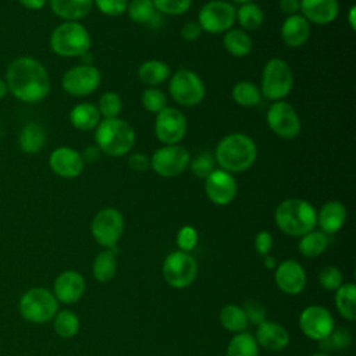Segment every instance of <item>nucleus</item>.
<instances>
[{"instance_id":"obj_9","label":"nucleus","mask_w":356,"mask_h":356,"mask_svg":"<svg viewBox=\"0 0 356 356\" xmlns=\"http://www.w3.org/2000/svg\"><path fill=\"white\" fill-rule=\"evenodd\" d=\"M196 22L202 32L224 33L236 22V7L227 0H210L200 7Z\"/></svg>"},{"instance_id":"obj_54","label":"nucleus","mask_w":356,"mask_h":356,"mask_svg":"<svg viewBox=\"0 0 356 356\" xmlns=\"http://www.w3.org/2000/svg\"><path fill=\"white\" fill-rule=\"evenodd\" d=\"M348 24L352 31L356 29V7L350 6L348 10Z\"/></svg>"},{"instance_id":"obj_1","label":"nucleus","mask_w":356,"mask_h":356,"mask_svg":"<svg viewBox=\"0 0 356 356\" xmlns=\"http://www.w3.org/2000/svg\"><path fill=\"white\" fill-rule=\"evenodd\" d=\"M8 92L24 103H39L50 92V76L46 67L36 58L21 56L14 58L6 70Z\"/></svg>"},{"instance_id":"obj_4","label":"nucleus","mask_w":356,"mask_h":356,"mask_svg":"<svg viewBox=\"0 0 356 356\" xmlns=\"http://www.w3.org/2000/svg\"><path fill=\"white\" fill-rule=\"evenodd\" d=\"M274 220L277 227L284 234L291 236H302L314 229L317 222V211L307 200L289 197L277 206Z\"/></svg>"},{"instance_id":"obj_16","label":"nucleus","mask_w":356,"mask_h":356,"mask_svg":"<svg viewBox=\"0 0 356 356\" xmlns=\"http://www.w3.org/2000/svg\"><path fill=\"white\" fill-rule=\"evenodd\" d=\"M204 192L211 203L217 206H227L236 197V179L234 174L216 168L204 179Z\"/></svg>"},{"instance_id":"obj_31","label":"nucleus","mask_w":356,"mask_h":356,"mask_svg":"<svg viewBox=\"0 0 356 356\" xmlns=\"http://www.w3.org/2000/svg\"><path fill=\"white\" fill-rule=\"evenodd\" d=\"M236 22L241 29L246 32H252L259 29L264 22V13L261 7L253 1L239 4L236 8Z\"/></svg>"},{"instance_id":"obj_39","label":"nucleus","mask_w":356,"mask_h":356,"mask_svg":"<svg viewBox=\"0 0 356 356\" xmlns=\"http://www.w3.org/2000/svg\"><path fill=\"white\" fill-rule=\"evenodd\" d=\"M96 106L102 118H115L122 111V99L117 92L107 90L100 95Z\"/></svg>"},{"instance_id":"obj_32","label":"nucleus","mask_w":356,"mask_h":356,"mask_svg":"<svg viewBox=\"0 0 356 356\" xmlns=\"http://www.w3.org/2000/svg\"><path fill=\"white\" fill-rule=\"evenodd\" d=\"M335 305L338 312L346 320L356 318V286L353 284H342L337 289Z\"/></svg>"},{"instance_id":"obj_58","label":"nucleus","mask_w":356,"mask_h":356,"mask_svg":"<svg viewBox=\"0 0 356 356\" xmlns=\"http://www.w3.org/2000/svg\"><path fill=\"white\" fill-rule=\"evenodd\" d=\"M313 356H330L328 353H324V352H320V353H316V355H313Z\"/></svg>"},{"instance_id":"obj_26","label":"nucleus","mask_w":356,"mask_h":356,"mask_svg":"<svg viewBox=\"0 0 356 356\" xmlns=\"http://www.w3.org/2000/svg\"><path fill=\"white\" fill-rule=\"evenodd\" d=\"M138 79L146 85V88H159L171 76V68L163 60L152 58L143 61L138 67Z\"/></svg>"},{"instance_id":"obj_52","label":"nucleus","mask_w":356,"mask_h":356,"mask_svg":"<svg viewBox=\"0 0 356 356\" xmlns=\"http://www.w3.org/2000/svg\"><path fill=\"white\" fill-rule=\"evenodd\" d=\"M81 156H82V160L83 163H89V164H93L96 161H99L100 156H102V152L100 149L96 146V145H90V146H86L82 152H81Z\"/></svg>"},{"instance_id":"obj_14","label":"nucleus","mask_w":356,"mask_h":356,"mask_svg":"<svg viewBox=\"0 0 356 356\" xmlns=\"http://www.w3.org/2000/svg\"><path fill=\"white\" fill-rule=\"evenodd\" d=\"M188 120L177 107L167 106L154 118V135L163 145H177L185 138Z\"/></svg>"},{"instance_id":"obj_50","label":"nucleus","mask_w":356,"mask_h":356,"mask_svg":"<svg viewBox=\"0 0 356 356\" xmlns=\"http://www.w3.org/2000/svg\"><path fill=\"white\" fill-rule=\"evenodd\" d=\"M202 29L199 26V24L196 21H188L182 25L181 31H179V35L181 38L185 40V42H196L200 35H202Z\"/></svg>"},{"instance_id":"obj_21","label":"nucleus","mask_w":356,"mask_h":356,"mask_svg":"<svg viewBox=\"0 0 356 356\" xmlns=\"http://www.w3.org/2000/svg\"><path fill=\"white\" fill-rule=\"evenodd\" d=\"M85 291V280L78 271L61 273L53 284V295L61 303H75L81 299Z\"/></svg>"},{"instance_id":"obj_30","label":"nucleus","mask_w":356,"mask_h":356,"mask_svg":"<svg viewBox=\"0 0 356 356\" xmlns=\"http://www.w3.org/2000/svg\"><path fill=\"white\" fill-rule=\"evenodd\" d=\"M232 100L241 107H254L261 102L260 88L252 81H238L231 90Z\"/></svg>"},{"instance_id":"obj_24","label":"nucleus","mask_w":356,"mask_h":356,"mask_svg":"<svg viewBox=\"0 0 356 356\" xmlns=\"http://www.w3.org/2000/svg\"><path fill=\"white\" fill-rule=\"evenodd\" d=\"M254 339L257 345L263 346L264 349L281 350L289 343V334L282 325L274 321L264 320L261 324L257 325Z\"/></svg>"},{"instance_id":"obj_35","label":"nucleus","mask_w":356,"mask_h":356,"mask_svg":"<svg viewBox=\"0 0 356 356\" xmlns=\"http://www.w3.org/2000/svg\"><path fill=\"white\" fill-rule=\"evenodd\" d=\"M117 270V260L113 249L100 252L93 261V275L100 282L110 281Z\"/></svg>"},{"instance_id":"obj_38","label":"nucleus","mask_w":356,"mask_h":356,"mask_svg":"<svg viewBox=\"0 0 356 356\" xmlns=\"http://www.w3.org/2000/svg\"><path fill=\"white\" fill-rule=\"evenodd\" d=\"M53 327L61 338H72L79 330V318L71 310H61L53 317Z\"/></svg>"},{"instance_id":"obj_36","label":"nucleus","mask_w":356,"mask_h":356,"mask_svg":"<svg viewBox=\"0 0 356 356\" xmlns=\"http://www.w3.org/2000/svg\"><path fill=\"white\" fill-rule=\"evenodd\" d=\"M125 13L129 19L136 24H150L157 17V11L152 0H129Z\"/></svg>"},{"instance_id":"obj_33","label":"nucleus","mask_w":356,"mask_h":356,"mask_svg":"<svg viewBox=\"0 0 356 356\" xmlns=\"http://www.w3.org/2000/svg\"><path fill=\"white\" fill-rule=\"evenodd\" d=\"M328 246L327 235L321 231H310L300 236L298 243L299 252L306 257H316L323 253Z\"/></svg>"},{"instance_id":"obj_6","label":"nucleus","mask_w":356,"mask_h":356,"mask_svg":"<svg viewBox=\"0 0 356 356\" xmlns=\"http://www.w3.org/2000/svg\"><path fill=\"white\" fill-rule=\"evenodd\" d=\"M261 97L270 102L285 100L293 88V72L291 65L280 57H271L261 70Z\"/></svg>"},{"instance_id":"obj_40","label":"nucleus","mask_w":356,"mask_h":356,"mask_svg":"<svg viewBox=\"0 0 356 356\" xmlns=\"http://www.w3.org/2000/svg\"><path fill=\"white\" fill-rule=\"evenodd\" d=\"M188 168L196 178L206 179L216 170L214 156L209 152H200L195 157H191Z\"/></svg>"},{"instance_id":"obj_2","label":"nucleus","mask_w":356,"mask_h":356,"mask_svg":"<svg viewBox=\"0 0 356 356\" xmlns=\"http://www.w3.org/2000/svg\"><path fill=\"white\" fill-rule=\"evenodd\" d=\"M213 156L218 168L238 174L249 170L254 164L257 145L249 135L234 132L218 140Z\"/></svg>"},{"instance_id":"obj_27","label":"nucleus","mask_w":356,"mask_h":356,"mask_svg":"<svg viewBox=\"0 0 356 356\" xmlns=\"http://www.w3.org/2000/svg\"><path fill=\"white\" fill-rule=\"evenodd\" d=\"M100 120H102V117L97 110V106L93 103H89V102L78 103L70 111L71 125L75 129L82 131V132L93 131L99 125Z\"/></svg>"},{"instance_id":"obj_25","label":"nucleus","mask_w":356,"mask_h":356,"mask_svg":"<svg viewBox=\"0 0 356 356\" xmlns=\"http://www.w3.org/2000/svg\"><path fill=\"white\" fill-rule=\"evenodd\" d=\"M47 4L63 21L81 22L93 8V0H47Z\"/></svg>"},{"instance_id":"obj_29","label":"nucleus","mask_w":356,"mask_h":356,"mask_svg":"<svg viewBox=\"0 0 356 356\" xmlns=\"http://www.w3.org/2000/svg\"><path fill=\"white\" fill-rule=\"evenodd\" d=\"M222 46L228 54L242 58L252 53L253 40H252L249 32H246L241 28H231L227 32H224Z\"/></svg>"},{"instance_id":"obj_55","label":"nucleus","mask_w":356,"mask_h":356,"mask_svg":"<svg viewBox=\"0 0 356 356\" xmlns=\"http://www.w3.org/2000/svg\"><path fill=\"white\" fill-rule=\"evenodd\" d=\"M8 93V88H7V83L3 78H0V99L6 97V95Z\"/></svg>"},{"instance_id":"obj_37","label":"nucleus","mask_w":356,"mask_h":356,"mask_svg":"<svg viewBox=\"0 0 356 356\" xmlns=\"http://www.w3.org/2000/svg\"><path fill=\"white\" fill-rule=\"evenodd\" d=\"M220 323L228 331L242 332L248 325V318L242 307L236 305H227L220 312Z\"/></svg>"},{"instance_id":"obj_47","label":"nucleus","mask_w":356,"mask_h":356,"mask_svg":"<svg viewBox=\"0 0 356 356\" xmlns=\"http://www.w3.org/2000/svg\"><path fill=\"white\" fill-rule=\"evenodd\" d=\"M177 245L181 252H191L197 245V232L193 227L185 225L177 234Z\"/></svg>"},{"instance_id":"obj_45","label":"nucleus","mask_w":356,"mask_h":356,"mask_svg":"<svg viewBox=\"0 0 356 356\" xmlns=\"http://www.w3.org/2000/svg\"><path fill=\"white\" fill-rule=\"evenodd\" d=\"M129 0H93V6L107 17H120L127 11Z\"/></svg>"},{"instance_id":"obj_34","label":"nucleus","mask_w":356,"mask_h":356,"mask_svg":"<svg viewBox=\"0 0 356 356\" xmlns=\"http://www.w3.org/2000/svg\"><path fill=\"white\" fill-rule=\"evenodd\" d=\"M227 356H259V345L249 332H238L229 341Z\"/></svg>"},{"instance_id":"obj_46","label":"nucleus","mask_w":356,"mask_h":356,"mask_svg":"<svg viewBox=\"0 0 356 356\" xmlns=\"http://www.w3.org/2000/svg\"><path fill=\"white\" fill-rule=\"evenodd\" d=\"M242 310L248 318V323L259 325L266 320V309L259 300H254V299L245 300Z\"/></svg>"},{"instance_id":"obj_28","label":"nucleus","mask_w":356,"mask_h":356,"mask_svg":"<svg viewBox=\"0 0 356 356\" xmlns=\"http://www.w3.org/2000/svg\"><path fill=\"white\" fill-rule=\"evenodd\" d=\"M19 149L26 154L39 153L46 145V131L44 128L35 121L26 122L18 136Z\"/></svg>"},{"instance_id":"obj_18","label":"nucleus","mask_w":356,"mask_h":356,"mask_svg":"<svg viewBox=\"0 0 356 356\" xmlns=\"http://www.w3.org/2000/svg\"><path fill=\"white\" fill-rule=\"evenodd\" d=\"M49 167L57 177L71 179L82 174L85 163L82 160L81 152L70 146H60L50 153Z\"/></svg>"},{"instance_id":"obj_3","label":"nucleus","mask_w":356,"mask_h":356,"mask_svg":"<svg viewBox=\"0 0 356 356\" xmlns=\"http://www.w3.org/2000/svg\"><path fill=\"white\" fill-rule=\"evenodd\" d=\"M136 134L132 125L120 118H102L95 128V145L100 149L102 154L111 157H122L135 146Z\"/></svg>"},{"instance_id":"obj_19","label":"nucleus","mask_w":356,"mask_h":356,"mask_svg":"<svg viewBox=\"0 0 356 356\" xmlns=\"http://www.w3.org/2000/svg\"><path fill=\"white\" fill-rule=\"evenodd\" d=\"M275 284L288 295H296L306 285V273L296 260H285L275 268Z\"/></svg>"},{"instance_id":"obj_11","label":"nucleus","mask_w":356,"mask_h":356,"mask_svg":"<svg viewBox=\"0 0 356 356\" xmlns=\"http://www.w3.org/2000/svg\"><path fill=\"white\" fill-rule=\"evenodd\" d=\"M266 122L270 131L281 139H295L302 129V121L295 107L286 100L273 102L266 113Z\"/></svg>"},{"instance_id":"obj_56","label":"nucleus","mask_w":356,"mask_h":356,"mask_svg":"<svg viewBox=\"0 0 356 356\" xmlns=\"http://www.w3.org/2000/svg\"><path fill=\"white\" fill-rule=\"evenodd\" d=\"M266 266H267V267H270V268H271V267H274V259H273V257H270V256H267V257H266Z\"/></svg>"},{"instance_id":"obj_8","label":"nucleus","mask_w":356,"mask_h":356,"mask_svg":"<svg viewBox=\"0 0 356 356\" xmlns=\"http://www.w3.org/2000/svg\"><path fill=\"white\" fill-rule=\"evenodd\" d=\"M168 93L182 107H195L206 96L203 79L189 68H179L168 78Z\"/></svg>"},{"instance_id":"obj_20","label":"nucleus","mask_w":356,"mask_h":356,"mask_svg":"<svg viewBox=\"0 0 356 356\" xmlns=\"http://www.w3.org/2000/svg\"><path fill=\"white\" fill-rule=\"evenodd\" d=\"M299 14L310 24L328 25L339 15L338 0H300Z\"/></svg>"},{"instance_id":"obj_17","label":"nucleus","mask_w":356,"mask_h":356,"mask_svg":"<svg viewBox=\"0 0 356 356\" xmlns=\"http://www.w3.org/2000/svg\"><path fill=\"white\" fill-rule=\"evenodd\" d=\"M299 325L307 338L323 341L334 330V318L325 307L309 306L302 312Z\"/></svg>"},{"instance_id":"obj_12","label":"nucleus","mask_w":356,"mask_h":356,"mask_svg":"<svg viewBox=\"0 0 356 356\" xmlns=\"http://www.w3.org/2000/svg\"><path fill=\"white\" fill-rule=\"evenodd\" d=\"M102 72L93 64H78L68 68L61 76V86L65 93L74 97H85L99 89Z\"/></svg>"},{"instance_id":"obj_44","label":"nucleus","mask_w":356,"mask_h":356,"mask_svg":"<svg viewBox=\"0 0 356 356\" xmlns=\"http://www.w3.org/2000/svg\"><path fill=\"white\" fill-rule=\"evenodd\" d=\"M318 282L327 291H337L342 285V273L337 267L328 266L320 271Z\"/></svg>"},{"instance_id":"obj_57","label":"nucleus","mask_w":356,"mask_h":356,"mask_svg":"<svg viewBox=\"0 0 356 356\" xmlns=\"http://www.w3.org/2000/svg\"><path fill=\"white\" fill-rule=\"evenodd\" d=\"M232 4L236 3V4H243V3H249V1H253V0H229Z\"/></svg>"},{"instance_id":"obj_7","label":"nucleus","mask_w":356,"mask_h":356,"mask_svg":"<svg viewBox=\"0 0 356 356\" xmlns=\"http://www.w3.org/2000/svg\"><path fill=\"white\" fill-rule=\"evenodd\" d=\"M18 310L22 318L33 324H43L58 312V300L46 288L35 286L22 293L18 302Z\"/></svg>"},{"instance_id":"obj_53","label":"nucleus","mask_w":356,"mask_h":356,"mask_svg":"<svg viewBox=\"0 0 356 356\" xmlns=\"http://www.w3.org/2000/svg\"><path fill=\"white\" fill-rule=\"evenodd\" d=\"M22 7L28 8V10H32V11H36V10H42L46 4H47V0H17Z\"/></svg>"},{"instance_id":"obj_49","label":"nucleus","mask_w":356,"mask_h":356,"mask_svg":"<svg viewBox=\"0 0 356 356\" xmlns=\"http://www.w3.org/2000/svg\"><path fill=\"white\" fill-rule=\"evenodd\" d=\"M254 248L259 254L267 256L273 248V236L268 231H260L254 238Z\"/></svg>"},{"instance_id":"obj_23","label":"nucleus","mask_w":356,"mask_h":356,"mask_svg":"<svg viewBox=\"0 0 356 356\" xmlns=\"http://www.w3.org/2000/svg\"><path fill=\"white\" fill-rule=\"evenodd\" d=\"M346 217L348 211L345 204L339 200H330L324 203L317 213L316 225H318L324 234H335L343 227Z\"/></svg>"},{"instance_id":"obj_41","label":"nucleus","mask_w":356,"mask_h":356,"mask_svg":"<svg viewBox=\"0 0 356 356\" xmlns=\"http://www.w3.org/2000/svg\"><path fill=\"white\" fill-rule=\"evenodd\" d=\"M352 343V335L345 328H337L332 330L328 337H325L323 341H320V349L324 352L330 350H342L349 348Z\"/></svg>"},{"instance_id":"obj_51","label":"nucleus","mask_w":356,"mask_h":356,"mask_svg":"<svg viewBox=\"0 0 356 356\" xmlns=\"http://www.w3.org/2000/svg\"><path fill=\"white\" fill-rule=\"evenodd\" d=\"M278 8L285 14V17L299 14L300 0H278Z\"/></svg>"},{"instance_id":"obj_48","label":"nucleus","mask_w":356,"mask_h":356,"mask_svg":"<svg viewBox=\"0 0 356 356\" xmlns=\"http://www.w3.org/2000/svg\"><path fill=\"white\" fill-rule=\"evenodd\" d=\"M128 167L135 172H146L150 170V156L135 152L128 157Z\"/></svg>"},{"instance_id":"obj_13","label":"nucleus","mask_w":356,"mask_h":356,"mask_svg":"<svg viewBox=\"0 0 356 356\" xmlns=\"http://www.w3.org/2000/svg\"><path fill=\"white\" fill-rule=\"evenodd\" d=\"M90 232L95 241L107 248H115L124 232V217L113 207H104L96 213L90 224Z\"/></svg>"},{"instance_id":"obj_15","label":"nucleus","mask_w":356,"mask_h":356,"mask_svg":"<svg viewBox=\"0 0 356 356\" xmlns=\"http://www.w3.org/2000/svg\"><path fill=\"white\" fill-rule=\"evenodd\" d=\"M197 274L196 260L186 252H172L163 263V277L174 288L191 285Z\"/></svg>"},{"instance_id":"obj_22","label":"nucleus","mask_w":356,"mask_h":356,"mask_svg":"<svg viewBox=\"0 0 356 356\" xmlns=\"http://www.w3.org/2000/svg\"><path fill=\"white\" fill-rule=\"evenodd\" d=\"M312 35V24L300 14L285 17L280 28V36L285 46L296 49L303 46Z\"/></svg>"},{"instance_id":"obj_5","label":"nucleus","mask_w":356,"mask_h":356,"mask_svg":"<svg viewBox=\"0 0 356 356\" xmlns=\"http://www.w3.org/2000/svg\"><path fill=\"white\" fill-rule=\"evenodd\" d=\"M49 44L60 57H81L90 50L92 36L79 21H63L53 29Z\"/></svg>"},{"instance_id":"obj_43","label":"nucleus","mask_w":356,"mask_h":356,"mask_svg":"<svg viewBox=\"0 0 356 356\" xmlns=\"http://www.w3.org/2000/svg\"><path fill=\"white\" fill-rule=\"evenodd\" d=\"M152 3L156 11L165 15L185 14L192 6V0H152Z\"/></svg>"},{"instance_id":"obj_42","label":"nucleus","mask_w":356,"mask_h":356,"mask_svg":"<svg viewBox=\"0 0 356 356\" xmlns=\"http://www.w3.org/2000/svg\"><path fill=\"white\" fill-rule=\"evenodd\" d=\"M140 103L146 111L157 114L167 107V96L160 88H146L140 95Z\"/></svg>"},{"instance_id":"obj_10","label":"nucleus","mask_w":356,"mask_h":356,"mask_svg":"<svg viewBox=\"0 0 356 356\" xmlns=\"http://www.w3.org/2000/svg\"><path fill=\"white\" fill-rule=\"evenodd\" d=\"M191 154L185 146L163 145L150 156V170L163 178H174L188 170Z\"/></svg>"}]
</instances>
